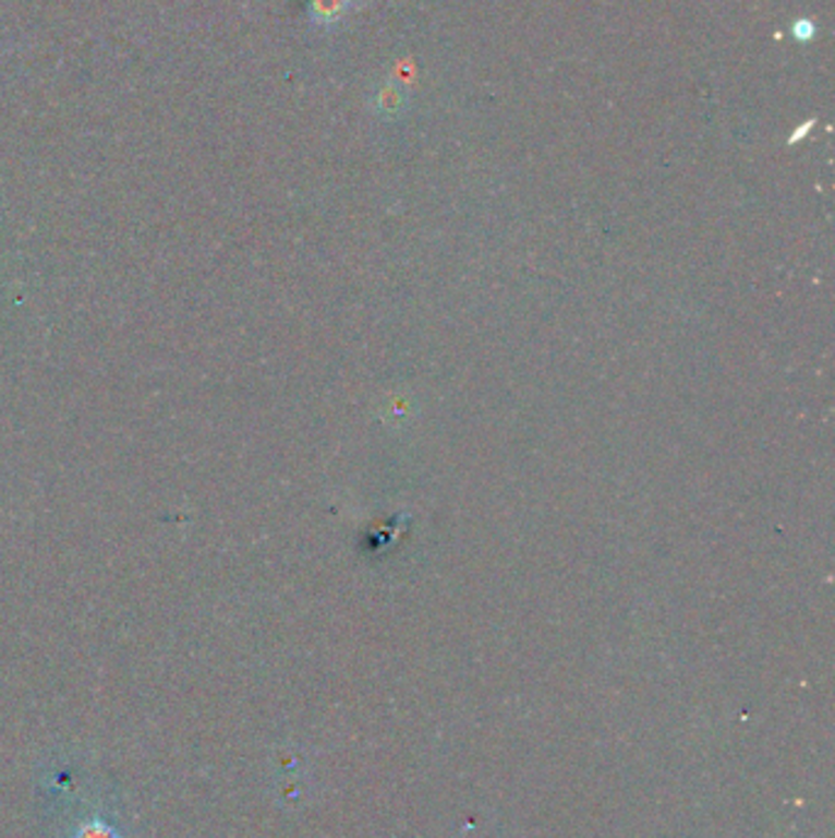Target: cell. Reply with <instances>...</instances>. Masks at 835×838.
Returning <instances> with one entry per match:
<instances>
[{
	"label": "cell",
	"instance_id": "cell-1",
	"mask_svg": "<svg viewBox=\"0 0 835 838\" xmlns=\"http://www.w3.org/2000/svg\"><path fill=\"white\" fill-rule=\"evenodd\" d=\"M410 92L397 79H383V82L375 84L371 96H367V106H371V111L380 121H397V118L410 111Z\"/></svg>",
	"mask_w": 835,
	"mask_h": 838
},
{
	"label": "cell",
	"instance_id": "cell-2",
	"mask_svg": "<svg viewBox=\"0 0 835 838\" xmlns=\"http://www.w3.org/2000/svg\"><path fill=\"white\" fill-rule=\"evenodd\" d=\"M358 5H361L358 0H314V23H319L322 27H334L343 23Z\"/></svg>",
	"mask_w": 835,
	"mask_h": 838
},
{
	"label": "cell",
	"instance_id": "cell-3",
	"mask_svg": "<svg viewBox=\"0 0 835 838\" xmlns=\"http://www.w3.org/2000/svg\"><path fill=\"white\" fill-rule=\"evenodd\" d=\"M74 838H118V834L104 822H88L76 831Z\"/></svg>",
	"mask_w": 835,
	"mask_h": 838
}]
</instances>
